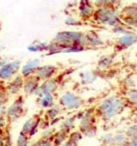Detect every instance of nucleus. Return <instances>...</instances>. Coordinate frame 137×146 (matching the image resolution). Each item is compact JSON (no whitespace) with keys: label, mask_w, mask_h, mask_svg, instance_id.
<instances>
[{"label":"nucleus","mask_w":137,"mask_h":146,"mask_svg":"<svg viewBox=\"0 0 137 146\" xmlns=\"http://www.w3.org/2000/svg\"><path fill=\"white\" fill-rule=\"evenodd\" d=\"M129 106L124 96L111 95L100 101L96 106V114L103 122H109L120 115Z\"/></svg>","instance_id":"nucleus-1"},{"label":"nucleus","mask_w":137,"mask_h":146,"mask_svg":"<svg viewBox=\"0 0 137 146\" xmlns=\"http://www.w3.org/2000/svg\"><path fill=\"white\" fill-rule=\"evenodd\" d=\"M92 19L100 25H105L110 28L122 24L120 17V10L117 6L112 4H106L104 6L95 8Z\"/></svg>","instance_id":"nucleus-2"},{"label":"nucleus","mask_w":137,"mask_h":146,"mask_svg":"<svg viewBox=\"0 0 137 146\" xmlns=\"http://www.w3.org/2000/svg\"><path fill=\"white\" fill-rule=\"evenodd\" d=\"M52 41L61 44L64 48L71 46L73 44H80L82 46L88 48V43H87L86 37H85V33H83L82 31H77V30L59 31L53 37Z\"/></svg>","instance_id":"nucleus-3"},{"label":"nucleus","mask_w":137,"mask_h":146,"mask_svg":"<svg viewBox=\"0 0 137 146\" xmlns=\"http://www.w3.org/2000/svg\"><path fill=\"white\" fill-rule=\"evenodd\" d=\"M59 105L67 110H78L83 105L84 101L79 95L72 91H66L59 97Z\"/></svg>","instance_id":"nucleus-4"},{"label":"nucleus","mask_w":137,"mask_h":146,"mask_svg":"<svg viewBox=\"0 0 137 146\" xmlns=\"http://www.w3.org/2000/svg\"><path fill=\"white\" fill-rule=\"evenodd\" d=\"M120 17L123 24L131 30L137 28V3L123 7L120 10Z\"/></svg>","instance_id":"nucleus-5"},{"label":"nucleus","mask_w":137,"mask_h":146,"mask_svg":"<svg viewBox=\"0 0 137 146\" xmlns=\"http://www.w3.org/2000/svg\"><path fill=\"white\" fill-rule=\"evenodd\" d=\"M24 104L25 100L22 95L16 97L12 104L5 109V117L9 122H14L21 117L24 113Z\"/></svg>","instance_id":"nucleus-6"},{"label":"nucleus","mask_w":137,"mask_h":146,"mask_svg":"<svg viewBox=\"0 0 137 146\" xmlns=\"http://www.w3.org/2000/svg\"><path fill=\"white\" fill-rule=\"evenodd\" d=\"M135 44H137V32L132 30L127 34L121 35L115 39L113 47L116 51H123Z\"/></svg>","instance_id":"nucleus-7"},{"label":"nucleus","mask_w":137,"mask_h":146,"mask_svg":"<svg viewBox=\"0 0 137 146\" xmlns=\"http://www.w3.org/2000/svg\"><path fill=\"white\" fill-rule=\"evenodd\" d=\"M20 69H21L20 60L8 61L5 65L0 66V80L9 81V80H11L16 75Z\"/></svg>","instance_id":"nucleus-8"},{"label":"nucleus","mask_w":137,"mask_h":146,"mask_svg":"<svg viewBox=\"0 0 137 146\" xmlns=\"http://www.w3.org/2000/svg\"><path fill=\"white\" fill-rule=\"evenodd\" d=\"M98 118L96 114V109H95V106L93 107H89L87 108L84 111L82 118L79 120V126L78 130H80L81 132H83L85 129H87L88 127L92 125H95L96 123V119Z\"/></svg>","instance_id":"nucleus-9"},{"label":"nucleus","mask_w":137,"mask_h":146,"mask_svg":"<svg viewBox=\"0 0 137 146\" xmlns=\"http://www.w3.org/2000/svg\"><path fill=\"white\" fill-rule=\"evenodd\" d=\"M57 73H58V67L52 64H46L40 65L37 68L35 75L39 78L40 81H45V80H48L55 77Z\"/></svg>","instance_id":"nucleus-10"},{"label":"nucleus","mask_w":137,"mask_h":146,"mask_svg":"<svg viewBox=\"0 0 137 146\" xmlns=\"http://www.w3.org/2000/svg\"><path fill=\"white\" fill-rule=\"evenodd\" d=\"M23 83H24V77L21 74H16L11 80H9L6 84V91L11 95H17L22 90Z\"/></svg>","instance_id":"nucleus-11"},{"label":"nucleus","mask_w":137,"mask_h":146,"mask_svg":"<svg viewBox=\"0 0 137 146\" xmlns=\"http://www.w3.org/2000/svg\"><path fill=\"white\" fill-rule=\"evenodd\" d=\"M40 66V59L39 58H32L28 60L23 66H21L20 74L24 78H27L29 76L35 75L37 68Z\"/></svg>","instance_id":"nucleus-12"},{"label":"nucleus","mask_w":137,"mask_h":146,"mask_svg":"<svg viewBox=\"0 0 137 146\" xmlns=\"http://www.w3.org/2000/svg\"><path fill=\"white\" fill-rule=\"evenodd\" d=\"M41 81L36 75L29 76L27 78H24V83H23L22 91L27 95H33L35 90L40 86Z\"/></svg>","instance_id":"nucleus-13"},{"label":"nucleus","mask_w":137,"mask_h":146,"mask_svg":"<svg viewBox=\"0 0 137 146\" xmlns=\"http://www.w3.org/2000/svg\"><path fill=\"white\" fill-rule=\"evenodd\" d=\"M59 87V80L57 77H53L51 79L41 81L40 88L42 89L43 93L45 94H55Z\"/></svg>","instance_id":"nucleus-14"},{"label":"nucleus","mask_w":137,"mask_h":146,"mask_svg":"<svg viewBox=\"0 0 137 146\" xmlns=\"http://www.w3.org/2000/svg\"><path fill=\"white\" fill-rule=\"evenodd\" d=\"M78 16L83 22L90 20L93 17L95 11V7L93 4H78Z\"/></svg>","instance_id":"nucleus-15"},{"label":"nucleus","mask_w":137,"mask_h":146,"mask_svg":"<svg viewBox=\"0 0 137 146\" xmlns=\"http://www.w3.org/2000/svg\"><path fill=\"white\" fill-rule=\"evenodd\" d=\"M87 43H88V48H96L101 47L104 45V41L100 37V35L94 30H90L85 33Z\"/></svg>","instance_id":"nucleus-16"},{"label":"nucleus","mask_w":137,"mask_h":146,"mask_svg":"<svg viewBox=\"0 0 137 146\" xmlns=\"http://www.w3.org/2000/svg\"><path fill=\"white\" fill-rule=\"evenodd\" d=\"M79 77H80V82L82 85H89L96 81V79L99 77V72L93 70L83 71L79 74Z\"/></svg>","instance_id":"nucleus-17"},{"label":"nucleus","mask_w":137,"mask_h":146,"mask_svg":"<svg viewBox=\"0 0 137 146\" xmlns=\"http://www.w3.org/2000/svg\"><path fill=\"white\" fill-rule=\"evenodd\" d=\"M114 64V57L112 55H103L97 61V69L99 71H107Z\"/></svg>","instance_id":"nucleus-18"},{"label":"nucleus","mask_w":137,"mask_h":146,"mask_svg":"<svg viewBox=\"0 0 137 146\" xmlns=\"http://www.w3.org/2000/svg\"><path fill=\"white\" fill-rule=\"evenodd\" d=\"M76 116L72 115V116H69L67 118H64V119L61 121L60 123V128L59 129L61 130H64L66 131L67 133H70L71 131H73L75 128V122H76Z\"/></svg>","instance_id":"nucleus-19"},{"label":"nucleus","mask_w":137,"mask_h":146,"mask_svg":"<svg viewBox=\"0 0 137 146\" xmlns=\"http://www.w3.org/2000/svg\"><path fill=\"white\" fill-rule=\"evenodd\" d=\"M61 111H62V107L59 105V103L58 104L55 103L52 107L46 109V111H45V118L47 120H49V121H51L54 118L59 117L61 114Z\"/></svg>","instance_id":"nucleus-20"},{"label":"nucleus","mask_w":137,"mask_h":146,"mask_svg":"<svg viewBox=\"0 0 137 146\" xmlns=\"http://www.w3.org/2000/svg\"><path fill=\"white\" fill-rule=\"evenodd\" d=\"M38 104L42 109H45V110L52 107L55 104L54 94H45L43 97H41L40 99H39Z\"/></svg>","instance_id":"nucleus-21"},{"label":"nucleus","mask_w":137,"mask_h":146,"mask_svg":"<svg viewBox=\"0 0 137 146\" xmlns=\"http://www.w3.org/2000/svg\"><path fill=\"white\" fill-rule=\"evenodd\" d=\"M68 135L69 133H67L64 130L58 129L56 130L54 136L52 138V142L54 144V146H60L62 143H64L67 139H68Z\"/></svg>","instance_id":"nucleus-22"},{"label":"nucleus","mask_w":137,"mask_h":146,"mask_svg":"<svg viewBox=\"0 0 137 146\" xmlns=\"http://www.w3.org/2000/svg\"><path fill=\"white\" fill-rule=\"evenodd\" d=\"M124 97L126 98L129 105H132V106H134V107H136L137 106V89H135V88L127 89L126 91H125Z\"/></svg>","instance_id":"nucleus-23"},{"label":"nucleus","mask_w":137,"mask_h":146,"mask_svg":"<svg viewBox=\"0 0 137 146\" xmlns=\"http://www.w3.org/2000/svg\"><path fill=\"white\" fill-rule=\"evenodd\" d=\"M63 50H64V47H63L62 45L57 42H54V41H51V42H49V47H48V50H47L46 54L47 55L59 54V53H62Z\"/></svg>","instance_id":"nucleus-24"},{"label":"nucleus","mask_w":137,"mask_h":146,"mask_svg":"<svg viewBox=\"0 0 137 146\" xmlns=\"http://www.w3.org/2000/svg\"><path fill=\"white\" fill-rule=\"evenodd\" d=\"M101 146H115L114 144V134L107 132L104 133L100 138H99Z\"/></svg>","instance_id":"nucleus-25"},{"label":"nucleus","mask_w":137,"mask_h":146,"mask_svg":"<svg viewBox=\"0 0 137 146\" xmlns=\"http://www.w3.org/2000/svg\"><path fill=\"white\" fill-rule=\"evenodd\" d=\"M64 23L65 25H67L69 27H76V26H81L83 24V21L80 18H78V17L69 15V16H67L65 18Z\"/></svg>","instance_id":"nucleus-26"},{"label":"nucleus","mask_w":137,"mask_h":146,"mask_svg":"<svg viewBox=\"0 0 137 146\" xmlns=\"http://www.w3.org/2000/svg\"><path fill=\"white\" fill-rule=\"evenodd\" d=\"M83 137H84V136H83L82 132H81L80 130H73V131H71L68 135V139L71 140L72 142H74V143L77 144V145H78L79 142L83 139Z\"/></svg>","instance_id":"nucleus-27"},{"label":"nucleus","mask_w":137,"mask_h":146,"mask_svg":"<svg viewBox=\"0 0 137 146\" xmlns=\"http://www.w3.org/2000/svg\"><path fill=\"white\" fill-rule=\"evenodd\" d=\"M86 47L82 46L80 44H73L71 46H68L66 48H64L62 53H80L83 52V51L86 50Z\"/></svg>","instance_id":"nucleus-28"},{"label":"nucleus","mask_w":137,"mask_h":146,"mask_svg":"<svg viewBox=\"0 0 137 146\" xmlns=\"http://www.w3.org/2000/svg\"><path fill=\"white\" fill-rule=\"evenodd\" d=\"M111 30H112V32L114 33V34H118V35H124V34H127V33H129L130 31H132L130 28H128V27L126 26V25H124L122 23V24H119L117 25V26L113 27V28H111Z\"/></svg>","instance_id":"nucleus-29"},{"label":"nucleus","mask_w":137,"mask_h":146,"mask_svg":"<svg viewBox=\"0 0 137 146\" xmlns=\"http://www.w3.org/2000/svg\"><path fill=\"white\" fill-rule=\"evenodd\" d=\"M55 132H56V129L52 126L50 127L46 128V129L42 130L41 132V137L40 138H43V139H48V140H52L53 136H54Z\"/></svg>","instance_id":"nucleus-30"},{"label":"nucleus","mask_w":137,"mask_h":146,"mask_svg":"<svg viewBox=\"0 0 137 146\" xmlns=\"http://www.w3.org/2000/svg\"><path fill=\"white\" fill-rule=\"evenodd\" d=\"M32 124H33V116L31 118H29V119H27L26 121L23 123L22 128H21V130H20V134L28 135L31 130V127H32Z\"/></svg>","instance_id":"nucleus-31"},{"label":"nucleus","mask_w":137,"mask_h":146,"mask_svg":"<svg viewBox=\"0 0 137 146\" xmlns=\"http://www.w3.org/2000/svg\"><path fill=\"white\" fill-rule=\"evenodd\" d=\"M128 141V138L125 135V133H117L114 134V144L116 145H122V144H126Z\"/></svg>","instance_id":"nucleus-32"},{"label":"nucleus","mask_w":137,"mask_h":146,"mask_svg":"<svg viewBox=\"0 0 137 146\" xmlns=\"http://www.w3.org/2000/svg\"><path fill=\"white\" fill-rule=\"evenodd\" d=\"M83 136L87 138H94L95 136L97 135V126L96 124L95 125H92L90 127H88L87 129H85L84 131L82 132Z\"/></svg>","instance_id":"nucleus-33"},{"label":"nucleus","mask_w":137,"mask_h":146,"mask_svg":"<svg viewBox=\"0 0 137 146\" xmlns=\"http://www.w3.org/2000/svg\"><path fill=\"white\" fill-rule=\"evenodd\" d=\"M29 136L28 135H24V134H20L19 133L18 137L16 140V144L15 146H29Z\"/></svg>","instance_id":"nucleus-34"},{"label":"nucleus","mask_w":137,"mask_h":146,"mask_svg":"<svg viewBox=\"0 0 137 146\" xmlns=\"http://www.w3.org/2000/svg\"><path fill=\"white\" fill-rule=\"evenodd\" d=\"M125 135L127 136L128 139H131V138H134L135 136L137 135V121L135 122L134 124H132L131 126H129L126 130H125Z\"/></svg>","instance_id":"nucleus-35"},{"label":"nucleus","mask_w":137,"mask_h":146,"mask_svg":"<svg viewBox=\"0 0 137 146\" xmlns=\"http://www.w3.org/2000/svg\"><path fill=\"white\" fill-rule=\"evenodd\" d=\"M136 81L133 76H128V77L125 78V80L123 81V85H124L125 89H131V88H134L135 85H136Z\"/></svg>","instance_id":"nucleus-36"},{"label":"nucleus","mask_w":137,"mask_h":146,"mask_svg":"<svg viewBox=\"0 0 137 146\" xmlns=\"http://www.w3.org/2000/svg\"><path fill=\"white\" fill-rule=\"evenodd\" d=\"M27 50L31 53H38V52H42V49L40 47V44H39V41H36V42H33L31 44H29L27 46Z\"/></svg>","instance_id":"nucleus-37"},{"label":"nucleus","mask_w":137,"mask_h":146,"mask_svg":"<svg viewBox=\"0 0 137 146\" xmlns=\"http://www.w3.org/2000/svg\"><path fill=\"white\" fill-rule=\"evenodd\" d=\"M9 94L6 91V89H1L0 88V105H5L8 102Z\"/></svg>","instance_id":"nucleus-38"},{"label":"nucleus","mask_w":137,"mask_h":146,"mask_svg":"<svg viewBox=\"0 0 137 146\" xmlns=\"http://www.w3.org/2000/svg\"><path fill=\"white\" fill-rule=\"evenodd\" d=\"M34 146H54L52 140L48 139H43V138H39L36 142H34Z\"/></svg>","instance_id":"nucleus-39"},{"label":"nucleus","mask_w":137,"mask_h":146,"mask_svg":"<svg viewBox=\"0 0 137 146\" xmlns=\"http://www.w3.org/2000/svg\"><path fill=\"white\" fill-rule=\"evenodd\" d=\"M92 4L95 8H98V7L109 4V2H108V0H92Z\"/></svg>","instance_id":"nucleus-40"},{"label":"nucleus","mask_w":137,"mask_h":146,"mask_svg":"<svg viewBox=\"0 0 137 146\" xmlns=\"http://www.w3.org/2000/svg\"><path fill=\"white\" fill-rule=\"evenodd\" d=\"M50 127V121L49 120H47L46 118L45 119H43V118H41V121H40V125H39V129H46V128Z\"/></svg>","instance_id":"nucleus-41"},{"label":"nucleus","mask_w":137,"mask_h":146,"mask_svg":"<svg viewBox=\"0 0 137 146\" xmlns=\"http://www.w3.org/2000/svg\"><path fill=\"white\" fill-rule=\"evenodd\" d=\"M7 126V118L4 114L0 115V129H5Z\"/></svg>","instance_id":"nucleus-42"},{"label":"nucleus","mask_w":137,"mask_h":146,"mask_svg":"<svg viewBox=\"0 0 137 146\" xmlns=\"http://www.w3.org/2000/svg\"><path fill=\"white\" fill-rule=\"evenodd\" d=\"M33 95L36 96L38 99H40L41 97H43V96H44V93H43V91H42V89L40 88V86H39V87L35 90V92H34V94H33Z\"/></svg>","instance_id":"nucleus-43"},{"label":"nucleus","mask_w":137,"mask_h":146,"mask_svg":"<svg viewBox=\"0 0 137 146\" xmlns=\"http://www.w3.org/2000/svg\"><path fill=\"white\" fill-rule=\"evenodd\" d=\"M4 146H13L12 138H11V135H9V134H7V137H6V142H5Z\"/></svg>","instance_id":"nucleus-44"},{"label":"nucleus","mask_w":137,"mask_h":146,"mask_svg":"<svg viewBox=\"0 0 137 146\" xmlns=\"http://www.w3.org/2000/svg\"><path fill=\"white\" fill-rule=\"evenodd\" d=\"M60 146H77V144H75L74 142H72L71 140L67 139L66 141L64 142V143H62Z\"/></svg>","instance_id":"nucleus-45"},{"label":"nucleus","mask_w":137,"mask_h":146,"mask_svg":"<svg viewBox=\"0 0 137 146\" xmlns=\"http://www.w3.org/2000/svg\"><path fill=\"white\" fill-rule=\"evenodd\" d=\"M126 146H137V141L135 139H128V141H127V144Z\"/></svg>","instance_id":"nucleus-46"},{"label":"nucleus","mask_w":137,"mask_h":146,"mask_svg":"<svg viewBox=\"0 0 137 146\" xmlns=\"http://www.w3.org/2000/svg\"><path fill=\"white\" fill-rule=\"evenodd\" d=\"M79 4H92V0H79Z\"/></svg>","instance_id":"nucleus-47"},{"label":"nucleus","mask_w":137,"mask_h":146,"mask_svg":"<svg viewBox=\"0 0 137 146\" xmlns=\"http://www.w3.org/2000/svg\"><path fill=\"white\" fill-rule=\"evenodd\" d=\"M83 114H84V111H79V112H77V113L75 114V116H76V119L77 120H80L81 118H82Z\"/></svg>","instance_id":"nucleus-48"},{"label":"nucleus","mask_w":137,"mask_h":146,"mask_svg":"<svg viewBox=\"0 0 137 146\" xmlns=\"http://www.w3.org/2000/svg\"><path fill=\"white\" fill-rule=\"evenodd\" d=\"M119 1H120V0H108L109 4H112V5H114V6H117Z\"/></svg>","instance_id":"nucleus-49"},{"label":"nucleus","mask_w":137,"mask_h":146,"mask_svg":"<svg viewBox=\"0 0 137 146\" xmlns=\"http://www.w3.org/2000/svg\"><path fill=\"white\" fill-rule=\"evenodd\" d=\"M134 112H136V113H137V106H136V107H134Z\"/></svg>","instance_id":"nucleus-50"},{"label":"nucleus","mask_w":137,"mask_h":146,"mask_svg":"<svg viewBox=\"0 0 137 146\" xmlns=\"http://www.w3.org/2000/svg\"><path fill=\"white\" fill-rule=\"evenodd\" d=\"M131 139H132V138H131ZM133 139H135V140H136V141H137V135H136V136H135V137H134V138H133Z\"/></svg>","instance_id":"nucleus-51"},{"label":"nucleus","mask_w":137,"mask_h":146,"mask_svg":"<svg viewBox=\"0 0 137 146\" xmlns=\"http://www.w3.org/2000/svg\"><path fill=\"white\" fill-rule=\"evenodd\" d=\"M127 144V143H126ZM126 144H122V145H116V146H126Z\"/></svg>","instance_id":"nucleus-52"},{"label":"nucleus","mask_w":137,"mask_h":146,"mask_svg":"<svg viewBox=\"0 0 137 146\" xmlns=\"http://www.w3.org/2000/svg\"><path fill=\"white\" fill-rule=\"evenodd\" d=\"M2 60V56H1V54H0V61Z\"/></svg>","instance_id":"nucleus-53"},{"label":"nucleus","mask_w":137,"mask_h":146,"mask_svg":"<svg viewBox=\"0 0 137 146\" xmlns=\"http://www.w3.org/2000/svg\"><path fill=\"white\" fill-rule=\"evenodd\" d=\"M135 56H136V58H137V51H136V53H135Z\"/></svg>","instance_id":"nucleus-54"},{"label":"nucleus","mask_w":137,"mask_h":146,"mask_svg":"<svg viewBox=\"0 0 137 146\" xmlns=\"http://www.w3.org/2000/svg\"><path fill=\"white\" fill-rule=\"evenodd\" d=\"M0 30H1V22H0Z\"/></svg>","instance_id":"nucleus-55"},{"label":"nucleus","mask_w":137,"mask_h":146,"mask_svg":"<svg viewBox=\"0 0 137 146\" xmlns=\"http://www.w3.org/2000/svg\"><path fill=\"white\" fill-rule=\"evenodd\" d=\"M136 80H137V77H136Z\"/></svg>","instance_id":"nucleus-56"}]
</instances>
